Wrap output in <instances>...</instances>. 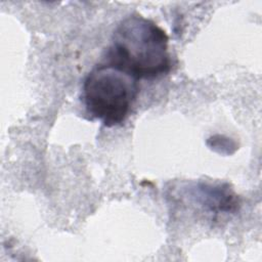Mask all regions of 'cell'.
I'll use <instances>...</instances> for the list:
<instances>
[{"instance_id": "obj_1", "label": "cell", "mask_w": 262, "mask_h": 262, "mask_svg": "<svg viewBox=\"0 0 262 262\" xmlns=\"http://www.w3.org/2000/svg\"><path fill=\"white\" fill-rule=\"evenodd\" d=\"M168 42L166 32L155 21L133 13L117 25L102 62L126 72L138 81L157 79L171 70Z\"/></svg>"}, {"instance_id": "obj_2", "label": "cell", "mask_w": 262, "mask_h": 262, "mask_svg": "<svg viewBox=\"0 0 262 262\" xmlns=\"http://www.w3.org/2000/svg\"><path fill=\"white\" fill-rule=\"evenodd\" d=\"M138 93V80L105 62L95 66L86 75L82 86L87 114L106 127L126 121Z\"/></svg>"}]
</instances>
